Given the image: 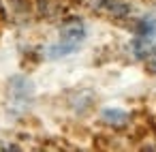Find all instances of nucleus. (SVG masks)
<instances>
[{
	"label": "nucleus",
	"instance_id": "2",
	"mask_svg": "<svg viewBox=\"0 0 156 152\" xmlns=\"http://www.w3.org/2000/svg\"><path fill=\"white\" fill-rule=\"evenodd\" d=\"M7 92H9V107L13 111H24L34 96V81L28 75H13L9 79Z\"/></svg>",
	"mask_w": 156,
	"mask_h": 152
},
{
	"label": "nucleus",
	"instance_id": "5",
	"mask_svg": "<svg viewBox=\"0 0 156 152\" xmlns=\"http://www.w3.org/2000/svg\"><path fill=\"white\" fill-rule=\"evenodd\" d=\"M101 118L107 122V124H113V126H122L128 122V111L120 109V107H105L101 111Z\"/></svg>",
	"mask_w": 156,
	"mask_h": 152
},
{
	"label": "nucleus",
	"instance_id": "6",
	"mask_svg": "<svg viewBox=\"0 0 156 152\" xmlns=\"http://www.w3.org/2000/svg\"><path fill=\"white\" fill-rule=\"evenodd\" d=\"M147 69H150L152 73H156V54H154V56L147 60Z\"/></svg>",
	"mask_w": 156,
	"mask_h": 152
},
{
	"label": "nucleus",
	"instance_id": "3",
	"mask_svg": "<svg viewBox=\"0 0 156 152\" xmlns=\"http://www.w3.org/2000/svg\"><path fill=\"white\" fill-rule=\"evenodd\" d=\"M130 47L137 58H145L156 47V17L147 15L137 24V32H135Z\"/></svg>",
	"mask_w": 156,
	"mask_h": 152
},
{
	"label": "nucleus",
	"instance_id": "4",
	"mask_svg": "<svg viewBox=\"0 0 156 152\" xmlns=\"http://www.w3.org/2000/svg\"><path fill=\"white\" fill-rule=\"evenodd\" d=\"M90 7L101 11V13H107L111 17H126L130 13V5L126 0H88Z\"/></svg>",
	"mask_w": 156,
	"mask_h": 152
},
{
	"label": "nucleus",
	"instance_id": "1",
	"mask_svg": "<svg viewBox=\"0 0 156 152\" xmlns=\"http://www.w3.org/2000/svg\"><path fill=\"white\" fill-rule=\"evenodd\" d=\"M86 37H88V32H86L83 22L71 20V22H66V24L60 28L58 41L51 43V45L45 49V56H47L49 60H60V58H64V56L77 52V49L81 47V43L86 41Z\"/></svg>",
	"mask_w": 156,
	"mask_h": 152
}]
</instances>
